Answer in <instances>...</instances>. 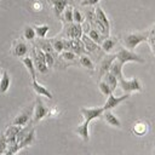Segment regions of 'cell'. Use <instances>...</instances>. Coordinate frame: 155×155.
<instances>
[{
  "mask_svg": "<svg viewBox=\"0 0 155 155\" xmlns=\"http://www.w3.org/2000/svg\"><path fill=\"white\" fill-rule=\"evenodd\" d=\"M1 75H2V71L0 70V79H1Z\"/></svg>",
  "mask_w": 155,
  "mask_h": 155,
  "instance_id": "42",
  "label": "cell"
},
{
  "mask_svg": "<svg viewBox=\"0 0 155 155\" xmlns=\"http://www.w3.org/2000/svg\"><path fill=\"white\" fill-rule=\"evenodd\" d=\"M0 155H1V153H0Z\"/></svg>",
  "mask_w": 155,
  "mask_h": 155,
  "instance_id": "44",
  "label": "cell"
},
{
  "mask_svg": "<svg viewBox=\"0 0 155 155\" xmlns=\"http://www.w3.org/2000/svg\"><path fill=\"white\" fill-rule=\"evenodd\" d=\"M31 8L34 10V11H40V10H42V4L40 2V1H34L33 2V5H31Z\"/></svg>",
  "mask_w": 155,
  "mask_h": 155,
  "instance_id": "41",
  "label": "cell"
},
{
  "mask_svg": "<svg viewBox=\"0 0 155 155\" xmlns=\"http://www.w3.org/2000/svg\"><path fill=\"white\" fill-rule=\"evenodd\" d=\"M75 132L78 133V136H80V138H81L84 142H88V140H90L88 124H86V122L80 124V125H79V126L75 128Z\"/></svg>",
  "mask_w": 155,
  "mask_h": 155,
  "instance_id": "22",
  "label": "cell"
},
{
  "mask_svg": "<svg viewBox=\"0 0 155 155\" xmlns=\"http://www.w3.org/2000/svg\"><path fill=\"white\" fill-rule=\"evenodd\" d=\"M154 155H155V154H154Z\"/></svg>",
  "mask_w": 155,
  "mask_h": 155,
  "instance_id": "45",
  "label": "cell"
},
{
  "mask_svg": "<svg viewBox=\"0 0 155 155\" xmlns=\"http://www.w3.org/2000/svg\"><path fill=\"white\" fill-rule=\"evenodd\" d=\"M58 115H59V110H58L57 107H52L51 109H48L47 116H50V117H56V116H58Z\"/></svg>",
  "mask_w": 155,
  "mask_h": 155,
  "instance_id": "39",
  "label": "cell"
},
{
  "mask_svg": "<svg viewBox=\"0 0 155 155\" xmlns=\"http://www.w3.org/2000/svg\"><path fill=\"white\" fill-rule=\"evenodd\" d=\"M115 57H116L115 59H116V61H119L122 65H124L125 63H127V62H138V63H144V59H143L139 54H137V53H134L133 51L127 50V48H125V47H120V48H119V51L116 52Z\"/></svg>",
  "mask_w": 155,
  "mask_h": 155,
  "instance_id": "2",
  "label": "cell"
},
{
  "mask_svg": "<svg viewBox=\"0 0 155 155\" xmlns=\"http://www.w3.org/2000/svg\"><path fill=\"white\" fill-rule=\"evenodd\" d=\"M103 80L109 85L111 92H114V91L116 90V87H117V85H119V81H117V78H116L114 74H111L110 71L105 73V74L103 75Z\"/></svg>",
  "mask_w": 155,
  "mask_h": 155,
  "instance_id": "24",
  "label": "cell"
},
{
  "mask_svg": "<svg viewBox=\"0 0 155 155\" xmlns=\"http://www.w3.org/2000/svg\"><path fill=\"white\" fill-rule=\"evenodd\" d=\"M31 59H33V63H34V65H35V69H36L39 73H41V74H46V73L48 71V67L46 65L45 62H42V61H40V59L38 58L34 47L31 48Z\"/></svg>",
  "mask_w": 155,
  "mask_h": 155,
  "instance_id": "18",
  "label": "cell"
},
{
  "mask_svg": "<svg viewBox=\"0 0 155 155\" xmlns=\"http://www.w3.org/2000/svg\"><path fill=\"white\" fill-rule=\"evenodd\" d=\"M59 58H62L63 61H67V62H73L78 58V54H75L73 51H62L59 53Z\"/></svg>",
  "mask_w": 155,
  "mask_h": 155,
  "instance_id": "34",
  "label": "cell"
},
{
  "mask_svg": "<svg viewBox=\"0 0 155 155\" xmlns=\"http://www.w3.org/2000/svg\"><path fill=\"white\" fill-rule=\"evenodd\" d=\"M10 75L7 71H2L1 79H0V93H5L10 87Z\"/></svg>",
  "mask_w": 155,
  "mask_h": 155,
  "instance_id": "27",
  "label": "cell"
},
{
  "mask_svg": "<svg viewBox=\"0 0 155 155\" xmlns=\"http://www.w3.org/2000/svg\"><path fill=\"white\" fill-rule=\"evenodd\" d=\"M35 36H36V34H35L34 28L30 27V25H27L24 28V30H23V38L25 40H28V41H33L35 39Z\"/></svg>",
  "mask_w": 155,
  "mask_h": 155,
  "instance_id": "33",
  "label": "cell"
},
{
  "mask_svg": "<svg viewBox=\"0 0 155 155\" xmlns=\"http://www.w3.org/2000/svg\"><path fill=\"white\" fill-rule=\"evenodd\" d=\"M11 53L15 57H21L22 58L28 53V45L22 40H15L13 44H12Z\"/></svg>",
  "mask_w": 155,
  "mask_h": 155,
  "instance_id": "9",
  "label": "cell"
},
{
  "mask_svg": "<svg viewBox=\"0 0 155 155\" xmlns=\"http://www.w3.org/2000/svg\"><path fill=\"white\" fill-rule=\"evenodd\" d=\"M87 35H88V38L91 39V40H93L96 44H98V45H101L102 44V41L107 38V36H104V35H102L98 30H96L94 28H91L90 29V31L87 33Z\"/></svg>",
  "mask_w": 155,
  "mask_h": 155,
  "instance_id": "28",
  "label": "cell"
},
{
  "mask_svg": "<svg viewBox=\"0 0 155 155\" xmlns=\"http://www.w3.org/2000/svg\"><path fill=\"white\" fill-rule=\"evenodd\" d=\"M1 155H6V154H4V153H2V154H1Z\"/></svg>",
  "mask_w": 155,
  "mask_h": 155,
  "instance_id": "43",
  "label": "cell"
},
{
  "mask_svg": "<svg viewBox=\"0 0 155 155\" xmlns=\"http://www.w3.org/2000/svg\"><path fill=\"white\" fill-rule=\"evenodd\" d=\"M34 140H35V130H34V127H31V128L28 131V133L23 137V139H22L19 143H17V144L19 145L21 149H23V148H25V147L31 145V144L34 143Z\"/></svg>",
  "mask_w": 155,
  "mask_h": 155,
  "instance_id": "20",
  "label": "cell"
},
{
  "mask_svg": "<svg viewBox=\"0 0 155 155\" xmlns=\"http://www.w3.org/2000/svg\"><path fill=\"white\" fill-rule=\"evenodd\" d=\"M36 47H39V48L42 50L44 52H51V53H53V48H52V45H51L50 40H46L45 38L38 40Z\"/></svg>",
  "mask_w": 155,
  "mask_h": 155,
  "instance_id": "29",
  "label": "cell"
},
{
  "mask_svg": "<svg viewBox=\"0 0 155 155\" xmlns=\"http://www.w3.org/2000/svg\"><path fill=\"white\" fill-rule=\"evenodd\" d=\"M103 111H104V109L102 107H99V108H80V113L84 117V122H86L88 125L92 120L101 117Z\"/></svg>",
  "mask_w": 155,
  "mask_h": 155,
  "instance_id": "5",
  "label": "cell"
},
{
  "mask_svg": "<svg viewBox=\"0 0 155 155\" xmlns=\"http://www.w3.org/2000/svg\"><path fill=\"white\" fill-rule=\"evenodd\" d=\"M21 128H22V126L10 125V126L5 130V132H4V137L6 138V140H7V144H8V145H10V144L16 143V136H17V133L21 131Z\"/></svg>",
  "mask_w": 155,
  "mask_h": 155,
  "instance_id": "12",
  "label": "cell"
},
{
  "mask_svg": "<svg viewBox=\"0 0 155 155\" xmlns=\"http://www.w3.org/2000/svg\"><path fill=\"white\" fill-rule=\"evenodd\" d=\"M149 131V125L145 122V121H136L132 126V132L138 136V137H142L144 134H147V132Z\"/></svg>",
  "mask_w": 155,
  "mask_h": 155,
  "instance_id": "17",
  "label": "cell"
},
{
  "mask_svg": "<svg viewBox=\"0 0 155 155\" xmlns=\"http://www.w3.org/2000/svg\"><path fill=\"white\" fill-rule=\"evenodd\" d=\"M102 116L104 117V120H105V122H107L108 125H110V126H113V127H121L120 120H119L110 110H104L103 114H102Z\"/></svg>",
  "mask_w": 155,
  "mask_h": 155,
  "instance_id": "21",
  "label": "cell"
},
{
  "mask_svg": "<svg viewBox=\"0 0 155 155\" xmlns=\"http://www.w3.org/2000/svg\"><path fill=\"white\" fill-rule=\"evenodd\" d=\"M81 41H82V44H84V46H85L86 52H88V53H96L97 51L102 50L101 46H99L98 44H96L93 40H91V39L88 38L87 34H82V36H81Z\"/></svg>",
  "mask_w": 155,
  "mask_h": 155,
  "instance_id": "13",
  "label": "cell"
},
{
  "mask_svg": "<svg viewBox=\"0 0 155 155\" xmlns=\"http://www.w3.org/2000/svg\"><path fill=\"white\" fill-rule=\"evenodd\" d=\"M45 62H46V65L48 68L53 67V64H54V56H53V53L45 52Z\"/></svg>",
  "mask_w": 155,
  "mask_h": 155,
  "instance_id": "37",
  "label": "cell"
},
{
  "mask_svg": "<svg viewBox=\"0 0 155 155\" xmlns=\"http://www.w3.org/2000/svg\"><path fill=\"white\" fill-rule=\"evenodd\" d=\"M50 42H51L52 48H53L54 52L61 53L62 51H64V42H63V39L53 38V39H50Z\"/></svg>",
  "mask_w": 155,
  "mask_h": 155,
  "instance_id": "30",
  "label": "cell"
},
{
  "mask_svg": "<svg viewBox=\"0 0 155 155\" xmlns=\"http://www.w3.org/2000/svg\"><path fill=\"white\" fill-rule=\"evenodd\" d=\"M61 18L63 19V22H64L65 24H67V23H73V7H71L70 5H68V6L64 8V11H63Z\"/></svg>",
  "mask_w": 155,
  "mask_h": 155,
  "instance_id": "31",
  "label": "cell"
},
{
  "mask_svg": "<svg viewBox=\"0 0 155 155\" xmlns=\"http://www.w3.org/2000/svg\"><path fill=\"white\" fill-rule=\"evenodd\" d=\"M71 1H73V0H48L50 5H51L52 8H53L54 16H56L57 18H61V16H62L64 8H65L68 5H70Z\"/></svg>",
  "mask_w": 155,
  "mask_h": 155,
  "instance_id": "10",
  "label": "cell"
},
{
  "mask_svg": "<svg viewBox=\"0 0 155 155\" xmlns=\"http://www.w3.org/2000/svg\"><path fill=\"white\" fill-rule=\"evenodd\" d=\"M33 28H34V30H35L36 36H39L40 39H44V38L46 36V34L48 33V30H50V27H48V25H46V24L34 25Z\"/></svg>",
  "mask_w": 155,
  "mask_h": 155,
  "instance_id": "32",
  "label": "cell"
},
{
  "mask_svg": "<svg viewBox=\"0 0 155 155\" xmlns=\"http://www.w3.org/2000/svg\"><path fill=\"white\" fill-rule=\"evenodd\" d=\"M128 97H130V93H125V94H122V96H120V97H115L113 93H110V94L107 97V101H105V103H104V105H103L102 108H103L104 110H111L113 108L117 107L120 103H122L124 101H126Z\"/></svg>",
  "mask_w": 155,
  "mask_h": 155,
  "instance_id": "7",
  "label": "cell"
},
{
  "mask_svg": "<svg viewBox=\"0 0 155 155\" xmlns=\"http://www.w3.org/2000/svg\"><path fill=\"white\" fill-rule=\"evenodd\" d=\"M79 63H80V65H82L84 68H86L88 70H94V63L92 62V59L87 54H80L79 56Z\"/></svg>",
  "mask_w": 155,
  "mask_h": 155,
  "instance_id": "26",
  "label": "cell"
},
{
  "mask_svg": "<svg viewBox=\"0 0 155 155\" xmlns=\"http://www.w3.org/2000/svg\"><path fill=\"white\" fill-rule=\"evenodd\" d=\"M101 0H82L80 2L81 6H93V5H97Z\"/></svg>",
  "mask_w": 155,
  "mask_h": 155,
  "instance_id": "40",
  "label": "cell"
},
{
  "mask_svg": "<svg viewBox=\"0 0 155 155\" xmlns=\"http://www.w3.org/2000/svg\"><path fill=\"white\" fill-rule=\"evenodd\" d=\"M31 87H33V90L35 91V93L38 94V96H44V97H46V98H48V99H52V93L45 87V86H42L41 84H39L38 81H36V79H34V80H31Z\"/></svg>",
  "mask_w": 155,
  "mask_h": 155,
  "instance_id": "15",
  "label": "cell"
},
{
  "mask_svg": "<svg viewBox=\"0 0 155 155\" xmlns=\"http://www.w3.org/2000/svg\"><path fill=\"white\" fill-rule=\"evenodd\" d=\"M33 109L34 107H28L27 109H24L23 111H21L13 120H12V124L11 125H17V126H25L29 124V120H30V116H31V113H33Z\"/></svg>",
  "mask_w": 155,
  "mask_h": 155,
  "instance_id": "8",
  "label": "cell"
},
{
  "mask_svg": "<svg viewBox=\"0 0 155 155\" xmlns=\"http://www.w3.org/2000/svg\"><path fill=\"white\" fill-rule=\"evenodd\" d=\"M22 62H23V64L25 65V68H27V70L29 71V74H30V76H31V80H34V79H36V69H35V65H34V63H33V59H31V57H22Z\"/></svg>",
  "mask_w": 155,
  "mask_h": 155,
  "instance_id": "23",
  "label": "cell"
},
{
  "mask_svg": "<svg viewBox=\"0 0 155 155\" xmlns=\"http://www.w3.org/2000/svg\"><path fill=\"white\" fill-rule=\"evenodd\" d=\"M117 81H119V86L121 87V90L126 93L142 91V84H140L139 79H137V78H132L130 80L122 78V79H119Z\"/></svg>",
  "mask_w": 155,
  "mask_h": 155,
  "instance_id": "3",
  "label": "cell"
},
{
  "mask_svg": "<svg viewBox=\"0 0 155 155\" xmlns=\"http://www.w3.org/2000/svg\"><path fill=\"white\" fill-rule=\"evenodd\" d=\"M94 16H96V19H98V21L110 31V22H109V19H108L105 12L103 11V8H102L101 6H97V7L94 8Z\"/></svg>",
  "mask_w": 155,
  "mask_h": 155,
  "instance_id": "19",
  "label": "cell"
},
{
  "mask_svg": "<svg viewBox=\"0 0 155 155\" xmlns=\"http://www.w3.org/2000/svg\"><path fill=\"white\" fill-rule=\"evenodd\" d=\"M47 113H48V108L45 105L41 98L38 97L33 109V124H38L39 121H41L45 116H47Z\"/></svg>",
  "mask_w": 155,
  "mask_h": 155,
  "instance_id": "4",
  "label": "cell"
},
{
  "mask_svg": "<svg viewBox=\"0 0 155 155\" xmlns=\"http://www.w3.org/2000/svg\"><path fill=\"white\" fill-rule=\"evenodd\" d=\"M69 50L73 51L78 56L86 53V50H85V46L81 39H69Z\"/></svg>",
  "mask_w": 155,
  "mask_h": 155,
  "instance_id": "14",
  "label": "cell"
},
{
  "mask_svg": "<svg viewBox=\"0 0 155 155\" xmlns=\"http://www.w3.org/2000/svg\"><path fill=\"white\" fill-rule=\"evenodd\" d=\"M64 34L67 39H81L84 31L82 27L79 23H67V27L64 28Z\"/></svg>",
  "mask_w": 155,
  "mask_h": 155,
  "instance_id": "6",
  "label": "cell"
},
{
  "mask_svg": "<svg viewBox=\"0 0 155 155\" xmlns=\"http://www.w3.org/2000/svg\"><path fill=\"white\" fill-rule=\"evenodd\" d=\"M122 67H124V65H122L119 61L114 59V62H113L111 65H110L109 71H110L111 74H114V75L117 78V80H119V79H122V78H124V74H122Z\"/></svg>",
  "mask_w": 155,
  "mask_h": 155,
  "instance_id": "25",
  "label": "cell"
},
{
  "mask_svg": "<svg viewBox=\"0 0 155 155\" xmlns=\"http://www.w3.org/2000/svg\"><path fill=\"white\" fill-rule=\"evenodd\" d=\"M148 35H149V31H147V33H130V34L124 36L122 41H124V45L127 50L133 51L140 42L148 40Z\"/></svg>",
  "mask_w": 155,
  "mask_h": 155,
  "instance_id": "1",
  "label": "cell"
},
{
  "mask_svg": "<svg viewBox=\"0 0 155 155\" xmlns=\"http://www.w3.org/2000/svg\"><path fill=\"white\" fill-rule=\"evenodd\" d=\"M84 21H85V17L81 13V11H79L78 8H73V22L81 24Z\"/></svg>",
  "mask_w": 155,
  "mask_h": 155,
  "instance_id": "36",
  "label": "cell"
},
{
  "mask_svg": "<svg viewBox=\"0 0 155 155\" xmlns=\"http://www.w3.org/2000/svg\"><path fill=\"white\" fill-rule=\"evenodd\" d=\"M115 58H116L115 54H108V56H105V57L101 61V64H99V73H98V78H99V79H102L103 75L109 71L110 65H111V63L114 62Z\"/></svg>",
  "mask_w": 155,
  "mask_h": 155,
  "instance_id": "11",
  "label": "cell"
},
{
  "mask_svg": "<svg viewBox=\"0 0 155 155\" xmlns=\"http://www.w3.org/2000/svg\"><path fill=\"white\" fill-rule=\"evenodd\" d=\"M98 87H99V91H101L105 97H108L110 93H113L111 90H110V87H109V85H108L104 80H102V81L98 82Z\"/></svg>",
  "mask_w": 155,
  "mask_h": 155,
  "instance_id": "35",
  "label": "cell"
},
{
  "mask_svg": "<svg viewBox=\"0 0 155 155\" xmlns=\"http://www.w3.org/2000/svg\"><path fill=\"white\" fill-rule=\"evenodd\" d=\"M116 45H117V38H115V36H107V38L102 41V44H101L99 46H101L102 51L109 53V52H111V51L115 48Z\"/></svg>",
  "mask_w": 155,
  "mask_h": 155,
  "instance_id": "16",
  "label": "cell"
},
{
  "mask_svg": "<svg viewBox=\"0 0 155 155\" xmlns=\"http://www.w3.org/2000/svg\"><path fill=\"white\" fill-rule=\"evenodd\" d=\"M7 147H8V144H7L6 138L4 137V134H2V136H0V153H1V154H2V153H5V151H6V149H7Z\"/></svg>",
  "mask_w": 155,
  "mask_h": 155,
  "instance_id": "38",
  "label": "cell"
}]
</instances>
